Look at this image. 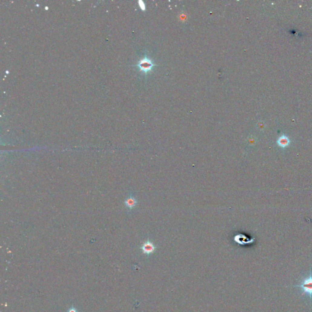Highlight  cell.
I'll list each match as a JSON object with an SVG mask.
<instances>
[{
	"instance_id": "4",
	"label": "cell",
	"mask_w": 312,
	"mask_h": 312,
	"mask_svg": "<svg viewBox=\"0 0 312 312\" xmlns=\"http://www.w3.org/2000/svg\"><path fill=\"white\" fill-rule=\"evenodd\" d=\"M291 143V140L290 139H289V137L285 135V134H282L281 135L278 139L277 140V144L278 145V146L282 148V149H285L286 148H287Z\"/></svg>"
},
{
	"instance_id": "8",
	"label": "cell",
	"mask_w": 312,
	"mask_h": 312,
	"mask_svg": "<svg viewBox=\"0 0 312 312\" xmlns=\"http://www.w3.org/2000/svg\"><path fill=\"white\" fill-rule=\"evenodd\" d=\"M68 312H77V311L74 308H71L69 310Z\"/></svg>"
},
{
	"instance_id": "7",
	"label": "cell",
	"mask_w": 312,
	"mask_h": 312,
	"mask_svg": "<svg viewBox=\"0 0 312 312\" xmlns=\"http://www.w3.org/2000/svg\"><path fill=\"white\" fill-rule=\"evenodd\" d=\"M139 5H140V7L141 8V9L143 10V11H145V5L144 4V3L143 2H139Z\"/></svg>"
},
{
	"instance_id": "3",
	"label": "cell",
	"mask_w": 312,
	"mask_h": 312,
	"mask_svg": "<svg viewBox=\"0 0 312 312\" xmlns=\"http://www.w3.org/2000/svg\"><path fill=\"white\" fill-rule=\"evenodd\" d=\"M156 249L157 247L150 240H147L145 243L143 244V245L141 247V249L142 250L143 253L146 255L152 254L155 252Z\"/></svg>"
},
{
	"instance_id": "5",
	"label": "cell",
	"mask_w": 312,
	"mask_h": 312,
	"mask_svg": "<svg viewBox=\"0 0 312 312\" xmlns=\"http://www.w3.org/2000/svg\"><path fill=\"white\" fill-rule=\"evenodd\" d=\"M138 203L137 199L133 196L132 195H130L129 197L126 198V199L124 201V204L127 209L128 210H131L133 208H135Z\"/></svg>"
},
{
	"instance_id": "1",
	"label": "cell",
	"mask_w": 312,
	"mask_h": 312,
	"mask_svg": "<svg viewBox=\"0 0 312 312\" xmlns=\"http://www.w3.org/2000/svg\"><path fill=\"white\" fill-rule=\"evenodd\" d=\"M294 287H299L302 289L303 294H307L310 297V303L311 304L312 299V273L310 271V274L308 278L303 279L300 285H294Z\"/></svg>"
},
{
	"instance_id": "2",
	"label": "cell",
	"mask_w": 312,
	"mask_h": 312,
	"mask_svg": "<svg viewBox=\"0 0 312 312\" xmlns=\"http://www.w3.org/2000/svg\"><path fill=\"white\" fill-rule=\"evenodd\" d=\"M154 66H155V65L147 57H145L140 60L137 64V67L139 68L140 70L145 73L151 71Z\"/></svg>"
},
{
	"instance_id": "6",
	"label": "cell",
	"mask_w": 312,
	"mask_h": 312,
	"mask_svg": "<svg viewBox=\"0 0 312 312\" xmlns=\"http://www.w3.org/2000/svg\"><path fill=\"white\" fill-rule=\"evenodd\" d=\"M234 240L237 243H239L240 245H245V244H248V243H253L254 241V238L249 239L248 237H246L245 235H241V234H239V235H237L235 236Z\"/></svg>"
}]
</instances>
